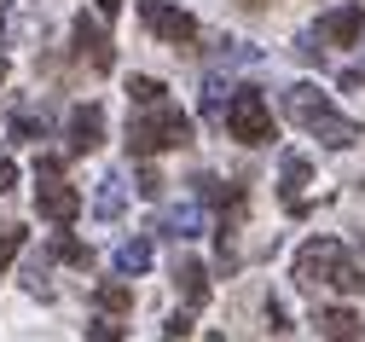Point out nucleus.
<instances>
[{
  "mask_svg": "<svg viewBox=\"0 0 365 342\" xmlns=\"http://www.w3.org/2000/svg\"><path fill=\"white\" fill-rule=\"evenodd\" d=\"M284 116H290L302 134H313L319 145H331V151H348V145H359V134H365V128H359L354 116H342L313 81H296V87L284 93Z\"/></svg>",
  "mask_w": 365,
  "mask_h": 342,
  "instance_id": "f257e3e1",
  "label": "nucleus"
},
{
  "mask_svg": "<svg viewBox=\"0 0 365 342\" xmlns=\"http://www.w3.org/2000/svg\"><path fill=\"white\" fill-rule=\"evenodd\" d=\"M180 145H192V116L180 105H151L128 122V151L133 157H157V151H180Z\"/></svg>",
  "mask_w": 365,
  "mask_h": 342,
  "instance_id": "f03ea898",
  "label": "nucleus"
},
{
  "mask_svg": "<svg viewBox=\"0 0 365 342\" xmlns=\"http://www.w3.org/2000/svg\"><path fill=\"white\" fill-rule=\"evenodd\" d=\"M35 215L41 221H53V226H70L76 215H81V191L58 174V157H41V169H35Z\"/></svg>",
  "mask_w": 365,
  "mask_h": 342,
  "instance_id": "7ed1b4c3",
  "label": "nucleus"
},
{
  "mask_svg": "<svg viewBox=\"0 0 365 342\" xmlns=\"http://www.w3.org/2000/svg\"><path fill=\"white\" fill-rule=\"evenodd\" d=\"M220 128L232 134L238 145H267V139H272V105L261 99L255 87H238L232 99H226V116H220Z\"/></svg>",
  "mask_w": 365,
  "mask_h": 342,
  "instance_id": "20e7f679",
  "label": "nucleus"
},
{
  "mask_svg": "<svg viewBox=\"0 0 365 342\" xmlns=\"http://www.w3.org/2000/svg\"><path fill=\"white\" fill-rule=\"evenodd\" d=\"M342 267H348V250L336 238H307L302 256H296V284L302 290H336Z\"/></svg>",
  "mask_w": 365,
  "mask_h": 342,
  "instance_id": "39448f33",
  "label": "nucleus"
},
{
  "mask_svg": "<svg viewBox=\"0 0 365 342\" xmlns=\"http://www.w3.org/2000/svg\"><path fill=\"white\" fill-rule=\"evenodd\" d=\"M140 24L157 41H168V46H192L197 41V18L180 12V6H168V0H140Z\"/></svg>",
  "mask_w": 365,
  "mask_h": 342,
  "instance_id": "423d86ee",
  "label": "nucleus"
},
{
  "mask_svg": "<svg viewBox=\"0 0 365 342\" xmlns=\"http://www.w3.org/2000/svg\"><path fill=\"white\" fill-rule=\"evenodd\" d=\"M70 35H76V59H81V64H93V70H110V64H116V53H110V35H105L93 18H87V12L70 24Z\"/></svg>",
  "mask_w": 365,
  "mask_h": 342,
  "instance_id": "0eeeda50",
  "label": "nucleus"
},
{
  "mask_svg": "<svg viewBox=\"0 0 365 342\" xmlns=\"http://www.w3.org/2000/svg\"><path fill=\"white\" fill-rule=\"evenodd\" d=\"M319 41H331V46H354L365 41V6H336L319 18Z\"/></svg>",
  "mask_w": 365,
  "mask_h": 342,
  "instance_id": "6e6552de",
  "label": "nucleus"
},
{
  "mask_svg": "<svg viewBox=\"0 0 365 342\" xmlns=\"http://www.w3.org/2000/svg\"><path fill=\"white\" fill-rule=\"evenodd\" d=\"M64 134H70V151H76V157H81V151H99V139H105V111H99V105H76Z\"/></svg>",
  "mask_w": 365,
  "mask_h": 342,
  "instance_id": "1a4fd4ad",
  "label": "nucleus"
},
{
  "mask_svg": "<svg viewBox=\"0 0 365 342\" xmlns=\"http://www.w3.org/2000/svg\"><path fill=\"white\" fill-rule=\"evenodd\" d=\"M35 35H41V18L24 6V0H12V6L0 12V41H6V46H18V41H35Z\"/></svg>",
  "mask_w": 365,
  "mask_h": 342,
  "instance_id": "9d476101",
  "label": "nucleus"
},
{
  "mask_svg": "<svg viewBox=\"0 0 365 342\" xmlns=\"http://www.w3.org/2000/svg\"><path fill=\"white\" fill-rule=\"evenodd\" d=\"M122 203H128V180L110 169V174H99V186H93V215L99 221H116L122 215Z\"/></svg>",
  "mask_w": 365,
  "mask_h": 342,
  "instance_id": "9b49d317",
  "label": "nucleus"
},
{
  "mask_svg": "<svg viewBox=\"0 0 365 342\" xmlns=\"http://www.w3.org/2000/svg\"><path fill=\"white\" fill-rule=\"evenodd\" d=\"M319 336H325V342H359V319L348 313V308H319Z\"/></svg>",
  "mask_w": 365,
  "mask_h": 342,
  "instance_id": "f8f14e48",
  "label": "nucleus"
},
{
  "mask_svg": "<svg viewBox=\"0 0 365 342\" xmlns=\"http://www.w3.org/2000/svg\"><path fill=\"white\" fill-rule=\"evenodd\" d=\"M174 278H180V296H186V308H203V302H209V267H203V261H180Z\"/></svg>",
  "mask_w": 365,
  "mask_h": 342,
  "instance_id": "ddd939ff",
  "label": "nucleus"
},
{
  "mask_svg": "<svg viewBox=\"0 0 365 342\" xmlns=\"http://www.w3.org/2000/svg\"><path fill=\"white\" fill-rule=\"evenodd\" d=\"M313 186V169H307V157H284V203L302 215L307 209V198H302V191Z\"/></svg>",
  "mask_w": 365,
  "mask_h": 342,
  "instance_id": "4468645a",
  "label": "nucleus"
},
{
  "mask_svg": "<svg viewBox=\"0 0 365 342\" xmlns=\"http://www.w3.org/2000/svg\"><path fill=\"white\" fill-rule=\"evenodd\" d=\"M145 267H151V243H145V238H128L122 250H116V273H122V278H140Z\"/></svg>",
  "mask_w": 365,
  "mask_h": 342,
  "instance_id": "2eb2a0df",
  "label": "nucleus"
},
{
  "mask_svg": "<svg viewBox=\"0 0 365 342\" xmlns=\"http://www.w3.org/2000/svg\"><path fill=\"white\" fill-rule=\"evenodd\" d=\"M128 99L140 105V111H151V105H163V99H168V87H163L157 76H128Z\"/></svg>",
  "mask_w": 365,
  "mask_h": 342,
  "instance_id": "dca6fc26",
  "label": "nucleus"
},
{
  "mask_svg": "<svg viewBox=\"0 0 365 342\" xmlns=\"http://www.w3.org/2000/svg\"><path fill=\"white\" fill-rule=\"evenodd\" d=\"M168 232H174V238H197V232H203V209H197V203L168 209Z\"/></svg>",
  "mask_w": 365,
  "mask_h": 342,
  "instance_id": "f3484780",
  "label": "nucleus"
},
{
  "mask_svg": "<svg viewBox=\"0 0 365 342\" xmlns=\"http://www.w3.org/2000/svg\"><path fill=\"white\" fill-rule=\"evenodd\" d=\"M93 302H99L105 313H128V308H133V290H128V284H99Z\"/></svg>",
  "mask_w": 365,
  "mask_h": 342,
  "instance_id": "a211bd4d",
  "label": "nucleus"
},
{
  "mask_svg": "<svg viewBox=\"0 0 365 342\" xmlns=\"http://www.w3.org/2000/svg\"><path fill=\"white\" fill-rule=\"evenodd\" d=\"M53 256L70 261V267H87V261H93V250H87V243H76V238H58V243H53Z\"/></svg>",
  "mask_w": 365,
  "mask_h": 342,
  "instance_id": "6ab92c4d",
  "label": "nucleus"
},
{
  "mask_svg": "<svg viewBox=\"0 0 365 342\" xmlns=\"http://www.w3.org/2000/svg\"><path fill=\"white\" fill-rule=\"evenodd\" d=\"M24 256V226H0V267Z\"/></svg>",
  "mask_w": 365,
  "mask_h": 342,
  "instance_id": "aec40b11",
  "label": "nucleus"
},
{
  "mask_svg": "<svg viewBox=\"0 0 365 342\" xmlns=\"http://www.w3.org/2000/svg\"><path fill=\"white\" fill-rule=\"evenodd\" d=\"M12 134L18 139H47V116H29L24 111V116H12Z\"/></svg>",
  "mask_w": 365,
  "mask_h": 342,
  "instance_id": "412c9836",
  "label": "nucleus"
},
{
  "mask_svg": "<svg viewBox=\"0 0 365 342\" xmlns=\"http://www.w3.org/2000/svg\"><path fill=\"white\" fill-rule=\"evenodd\" d=\"M87 336H93V342H122V336H128V331H122V325H116V319H110V313H99V319H93V325H87Z\"/></svg>",
  "mask_w": 365,
  "mask_h": 342,
  "instance_id": "4be33fe9",
  "label": "nucleus"
},
{
  "mask_svg": "<svg viewBox=\"0 0 365 342\" xmlns=\"http://www.w3.org/2000/svg\"><path fill=\"white\" fill-rule=\"evenodd\" d=\"M186 336H192V308L168 319V342H186Z\"/></svg>",
  "mask_w": 365,
  "mask_h": 342,
  "instance_id": "5701e85b",
  "label": "nucleus"
},
{
  "mask_svg": "<svg viewBox=\"0 0 365 342\" xmlns=\"http://www.w3.org/2000/svg\"><path fill=\"white\" fill-rule=\"evenodd\" d=\"M12 186H18V163L0 151V191H12Z\"/></svg>",
  "mask_w": 365,
  "mask_h": 342,
  "instance_id": "b1692460",
  "label": "nucleus"
},
{
  "mask_svg": "<svg viewBox=\"0 0 365 342\" xmlns=\"http://www.w3.org/2000/svg\"><path fill=\"white\" fill-rule=\"evenodd\" d=\"M140 191H145V198H157V191H163V180H157V169H140Z\"/></svg>",
  "mask_w": 365,
  "mask_h": 342,
  "instance_id": "393cba45",
  "label": "nucleus"
},
{
  "mask_svg": "<svg viewBox=\"0 0 365 342\" xmlns=\"http://www.w3.org/2000/svg\"><path fill=\"white\" fill-rule=\"evenodd\" d=\"M93 12H99V18H116V12H122V0H93Z\"/></svg>",
  "mask_w": 365,
  "mask_h": 342,
  "instance_id": "a878e982",
  "label": "nucleus"
},
{
  "mask_svg": "<svg viewBox=\"0 0 365 342\" xmlns=\"http://www.w3.org/2000/svg\"><path fill=\"white\" fill-rule=\"evenodd\" d=\"M238 6H244V12H255V6H267V0H238Z\"/></svg>",
  "mask_w": 365,
  "mask_h": 342,
  "instance_id": "bb28decb",
  "label": "nucleus"
},
{
  "mask_svg": "<svg viewBox=\"0 0 365 342\" xmlns=\"http://www.w3.org/2000/svg\"><path fill=\"white\" fill-rule=\"evenodd\" d=\"M0 81H6V59H0Z\"/></svg>",
  "mask_w": 365,
  "mask_h": 342,
  "instance_id": "cd10ccee",
  "label": "nucleus"
},
{
  "mask_svg": "<svg viewBox=\"0 0 365 342\" xmlns=\"http://www.w3.org/2000/svg\"><path fill=\"white\" fill-rule=\"evenodd\" d=\"M203 342H226V336H203Z\"/></svg>",
  "mask_w": 365,
  "mask_h": 342,
  "instance_id": "c85d7f7f",
  "label": "nucleus"
}]
</instances>
